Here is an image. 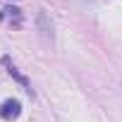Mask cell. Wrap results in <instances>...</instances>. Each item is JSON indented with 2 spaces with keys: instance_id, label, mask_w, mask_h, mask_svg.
I'll return each mask as SVG.
<instances>
[{
  "instance_id": "cell-1",
  "label": "cell",
  "mask_w": 122,
  "mask_h": 122,
  "mask_svg": "<svg viewBox=\"0 0 122 122\" xmlns=\"http://www.w3.org/2000/svg\"><path fill=\"white\" fill-rule=\"evenodd\" d=\"M36 26H38V34L43 36V41H53V38H55V34H53V22H50V17L46 15V10H38V15H36Z\"/></svg>"
},
{
  "instance_id": "cell-2",
  "label": "cell",
  "mask_w": 122,
  "mask_h": 122,
  "mask_svg": "<svg viewBox=\"0 0 122 122\" xmlns=\"http://www.w3.org/2000/svg\"><path fill=\"white\" fill-rule=\"evenodd\" d=\"M22 115V103L17 98H7L3 105H0V117L3 120H17Z\"/></svg>"
},
{
  "instance_id": "cell-3",
  "label": "cell",
  "mask_w": 122,
  "mask_h": 122,
  "mask_svg": "<svg viewBox=\"0 0 122 122\" xmlns=\"http://www.w3.org/2000/svg\"><path fill=\"white\" fill-rule=\"evenodd\" d=\"M3 65H5L7 74H10V77H12L15 81H19V84H22V89H24L26 93H31V84H29V79H26V77H24V74H22V72H19V70H17V67H15L12 62H10V57H7V55L3 57Z\"/></svg>"
}]
</instances>
